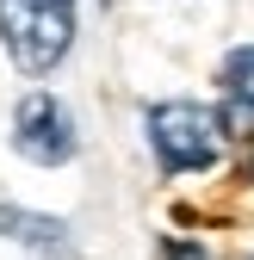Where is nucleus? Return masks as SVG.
Listing matches in <instances>:
<instances>
[{"instance_id": "1", "label": "nucleus", "mask_w": 254, "mask_h": 260, "mask_svg": "<svg viewBox=\"0 0 254 260\" xmlns=\"http://www.w3.org/2000/svg\"><path fill=\"white\" fill-rule=\"evenodd\" d=\"M0 44L25 75H50L75 44V0H0Z\"/></svg>"}, {"instance_id": "2", "label": "nucleus", "mask_w": 254, "mask_h": 260, "mask_svg": "<svg viewBox=\"0 0 254 260\" xmlns=\"http://www.w3.org/2000/svg\"><path fill=\"white\" fill-rule=\"evenodd\" d=\"M149 143H155V161L168 174H205L224 155V118L211 106H193V100H168L149 112Z\"/></svg>"}, {"instance_id": "3", "label": "nucleus", "mask_w": 254, "mask_h": 260, "mask_svg": "<svg viewBox=\"0 0 254 260\" xmlns=\"http://www.w3.org/2000/svg\"><path fill=\"white\" fill-rule=\"evenodd\" d=\"M75 118L62 112V100L50 93H25L19 112H13V149L25 161H38V168H62V161L75 155Z\"/></svg>"}, {"instance_id": "4", "label": "nucleus", "mask_w": 254, "mask_h": 260, "mask_svg": "<svg viewBox=\"0 0 254 260\" xmlns=\"http://www.w3.org/2000/svg\"><path fill=\"white\" fill-rule=\"evenodd\" d=\"M224 93H230L242 112H254V44L248 50H230V62H224Z\"/></svg>"}, {"instance_id": "5", "label": "nucleus", "mask_w": 254, "mask_h": 260, "mask_svg": "<svg viewBox=\"0 0 254 260\" xmlns=\"http://www.w3.org/2000/svg\"><path fill=\"white\" fill-rule=\"evenodd\" d=\"M0 223H7V236H19V242H38V248H56V242H62V223H50V217L0 211Z\"/></svg>"}, {"instance_id": "6", "label": "nucleus", "mask_w": 254, "mask_h": 260, "mask_svg": "<svg viewBox=\"0 0 254 260\" xmlns=\"http://www.w3.org/2000/svg\"><path fill=\"white\" fill-rule=\"evenodd\" d=\"M248 180H254V161H248Z\"/></svg>"}]
</instances>
